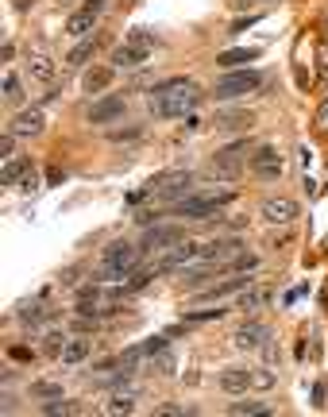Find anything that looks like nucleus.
Wrapping results in <instances>:
<instances>
[{"instance_id": "obj_1", "label": "nucleus", "mask_w": 328, "mask_h": 417, "mask_svg": "<svg viewBox=\"0 0 328 417\" xmlns=\"http://www.w3.org/2000/svg\"><path fill=\"white\" fill-rule=\"evenodd\" d=\"M201 104V89L193 85L190 78H170L162 85L151 89V112L162 120H174V116H186Z\"/></svg>"}, {"instance_id": "obj_2", "label": "nucleus", "mask_w": 328, "mask_h": 417, "mask_svg": "<svg viewBox=\"0 0 328 417\" xmlns=\"http://www.w3.org/2000/svg\"><path fill=\"white\" fill-rule=\"evenodd\" d=\"M236 201V190H209V193H190V198L174 201V217H190V220H205V217H220V209Z\"/></svg>"}, {"instance_id": "obj_3", "label": "nucleus", "mask_w": 328, "mask_h": 417, "mask_svg": "<svg viewBox=\"0 0 328 417\" xmlns=\"http://www.w3.org/2000/svg\"><path fill=\"white\" fill-rule=\"evenodd\" d=\"M101 259H104V271L97 274V282H124L128 271L135 267V259H139V248L128 243V240H112Z\"/></svg>"}, {"instance_id": "obj_4", "label": "nucleus", "mask_w": 328, "mask_h": 417, "mask_svg": "<svg viewBox=\"0 0 328 417\" xmlns=\"http://www.w3.org/2000/svg\"><path fill=\"white\" fill-rule=\"evenodd\" d=\"M259 85H262V73L240 70V73H228V78H220L217 85H212V97H217V101H236V97H243V93H255Z\"/></svg>"}, {"instance_id": "obj_5", "label": "nucleus", "mask_w": 328, "mask_h": 417, "mask_svg": "<svg viewBox=\"0 0 328 417\" xmlns=\"http://www.w3.org/2000/svg\"><path fill=\"white\" fill-rule=\"evenodd\" d=\"M147 186H151L162 201H182V198H190V190H193V174L190 170H170V174H159Z\"/></svg>"}, {"instance_id": "obj_6", "label": "nucleus", "mask_w": 328, "mask_h": 417, "mask_svg": "<svg viewBox=\"0 0 328 417\" xmlns=\"http://www.w3.org/2000/svg\"><path fill=\"white\" fill-rule=\"evenodd\" d=\"M248 167L262 182H274V178H282V155H278V147H255L248 155Z\"/></svg>"}, {"instance_id": "obj_7", "label": "nucleus", "mask_w": 328, "mask_h": 417, "mask_svg": "<svg viewBox=\"0 0 328 417\" xmlns=\"http://www.w3.org/2000/svg\"><path fill=\"white\" fill-rule=\"evenodd\" d=\"M243 155H248V143H232V147H224V151H217L212 155V162H209V174H217V178H236L243 170Z\"/></svg>"}, {"instance_id": "obj_8", "label": "nucleus", "mask_w": 328, "mask_h": 417, "mask_svg": "<svg viewBox=\"0 0 328 417\" xmlns=\"http://www.w3.org/2000/svg\"><path fill=\"white\" fill-rule=\"evenodd\" d=\"M298 201L293 198H267L259 205V217L267 220V224H293V220H298Z\"/></svg>"}, {"instance_id": "obj_9", "label": "nucleus", "mask_w": 328, "mask_h": 417, "mask_svg": "<svg viewBox=\"0 0 328 417\" xmlns=\"http://www.w3.org/2000/svg\"><path fill=\"white\" fill-rule=\"evenodd\" d=\"M186 232L178 224H151L143 232V243H139V251H159V248H170V243H182Z\"/></svg>"}, {"instance_id": "obj_10", "label": "nucleus", "mask_w": 328, "mask_h": 417, "mask_svg": "<svg viewBox=\"0 0 328 417\" xmlns=\"http://www.w3.org/2000/svg\"><path fill=\"white\" fill-rule=\"evenodd\" d=\"M243 243L240 240H212V243H197V263H224V259L240 255Z\"/></svg>"}, {"instance_id": "obj_11", "label": "nucleus", "mask_w": 328, "mask_h": 417, "mask_svg": "<svg viewBox=\"0 0 328 417\" xmlns=\"http://www.w3.org/2000/svg\"><path fill=\"white\" fill-rule=\"evenodd\" d=\"M124 97H101V101L89 104V124H112V120L124 116Z\"/></svg>"}, {"instance_id": "obj_12", "label": "nucleus", "mask_w": 328, "mask_h": 417, "mask_svg": "<svg viewBox=\"0 0 328 417\" xmlns=\"http://www.w3.org/2000/svg\"><path fill=\"white\" fill-rule=\"evenodd\" d=\"M232 340H236V348H262V344H267V340H270V329H267V325H262V321H243L240 325V329H236L232 332Z\"/></svg>"}, {"instance_id": "obj_13", "label": "nucleus", "mask_w": 328, "mask_h": 417, "mask_svg": "<svg viewBox=\"0 0 328 417\" xmlns=\"http://www.w3.org/2000/svg\"><path fill=\"white\" fill-rule=\"evenodd\" d=\"M147 54H151V47H139V43H128L124 47H116L112 51V70H135V66H143L147 62Z\"/></svg>"}, {"instance_id": "obj_14", "label": "nucleus", "mask_w": 328, "mask_h": 417, "mask_svg": "<svg viewBox=\"0 0 328 417\" xmlns=\"http://www.w3.org/2000/svg\"><path fill=\"white\" fill-rule=\"evenodd\" d=\"M251 367H224V371L217 375V387L224 390V394H243V390L251 387Z\"/></svg>"}, {"instance_id": "obj_15", "label": "nucleus", "mask_w": 328, "mask_h": 417, "mask_svg": "<svg viewBox=\"0 0 328 417\" xmlns=\"http://www.w3.org/2000/svg\"><path fill=\"white\" fill-rule=\"evenodd\" d=\"M251 124H255V116H251L248 109H228V112H217V116H212V128H217V132H248Z\"/></svg>"}, {"instance_id": "obj_16", "label": "nucleus", "mask_w": 328, "mask_h": 417, "mask_svg": "<svg viewBox=\"0 0 328 417\" xmlns=\"http://www.w3.org/2000/svg\"><path fill=\"white\" fill-rule=\"evenodd\" d=\"M43 124H47L43 109H28V112H20V116L8 124V132H12L16 139H23V135H39V132H43Z\"/></svg>"}, {"instance_id": "obj_17", "label": "nucleus", "mask_w": 328, "mask_h": 417, "mask_svg": "<svg viewBox=\"0 0 328 417\" xmlns=\"http://www.w3.org/2000/svg\"><path fill=\"white\" fill-rule=\"evenodd\" d=\"M251 286V278L243 274V278H224V282H217V286H209L205 294H197V301H220V298H228V294H240V290H248Z\"/></svg>"}, {"instance_id": "obj_18", "label": "nucleus", "mask_w": 328, "mask_h": 417, "mask_svg": "<svg viewBox=\"0 0 328 417\" xmlns=\"http://www.w3.org/2000/svg\"><path fill=\"white\" fill-rule=\"evenodd\" d=\"M93 23H97V12H89V8H78V12L66 20V35H73V39H85L89 31H93Z\"/></svg>"}, {"instance_id": "obj_19", "label": "nucleus", "mask_w": 328, "mask_h": 417, "mask_svg": "<svg viewBox=\"0 0 328 417\" xmlns=\"http://www.w3.org/2000/svg\"><path fill=\"white\" fill-rule=\"evenodd\" d=\"M89 351H93V340H85V337H70L59 359H62L66 367H73V363H81V359H89Z\"/></svg>"}, {"instance_id": "obj_20", "label": "nucleus", "mask_w": 328, "mask_h": 417, "mask_svg": "<svg viewBox=\"0 0 328 417\" xmlns=\"http://www.w3.org/2000/svg\"><path fill=\"white\" fill-rule=\"evenodd\" d=\"M93 51H97V35L78 39V47H73V51L66 54V66H85V62L93 59Z\"/></svg>"}, {"instance_id": "obj_21", "label": "nucleus", "mask_w": 328, "mask_h": 417, "mask_svg": "<svg viewBox=\"0 0 328 417\" xmlns=\"http://www.w3.org/2000/svg\"><path fill=\"white\" fill-rule=\"evenodd\" d=\"M255 59H259L255 47H240V51H224V54H217V66L232 70V66H243V62H255Z\"/></svg>"}, {"instance_id": "obj_22", "label": "nucleus", "mask_w": 328, "mask_h": 417, "mask_svg": "<svg viewBox=\"0 0 328 417\" xmlns=\"http://www.w3.org/2000/svg\"><path fill=\"white\" fill-rule=\"evenodd\" d=\"M28 73H31V81H54V59H47V54H31Z\"/></svg>"}, {"instance_id": "obj_23", "label": "nucleus", "mask_w": 328, "mask_h": 417, "mask_svg": "<svg viewBox=\"0 0 328 417\" xmlns=\"http://www.w3.org/2000/svg\"><path fill=\"white\" fill-rule=\"evenodd\" d=\"M81 85H85V93H101V89H109V85H112V70H109V66H97V70H89Z\"/></svg>"}, {"instance_id": "obj_24", "label": "nucleus", "mask_w": 328, "mask_h": 417, "mask_svg": "<svg viewBox=\"0 0 328 417\" xmlns=\"http://www.w3.org/2000/svg\"><path fill=\"white\" fill-rule=\"evenodd\" d=\"M270 301V290H240V298H236V309H262Z\"/></svg>"}, {"instance_id": "obj_25", "label": "nucleus", "mask_w": 328, "mask_h": 417, "mask_svg": "<svg viewBox=\"0 0 328 417\" xmlns=\"http://www.w3.org/2000/svg\"><path fill=\"white\" fill-rule=\"evenodd\" d=\"M31 162H23V159H8L4 162V170H0V186H16L23 178V170H28Z\"/></svg>"}, {"instance_id": "obj_26", "label": "nucleus", "mask_w": 328, "mask_h": 417, "mask_svg": "<svg viewBox=\"0 0 328 417\" xmlns=\"http://www.w3.org/2000/svg\"><path fill=\"white\" fill-rule=\"evenodd\" d=\"M135 410V390H128V394H112L109 402H104V413H131Z\"/></svg>"}, {"instance_id": "obj_27", "label": "nucleus", "mask_w": 328, "mask_h": 417, "mask_svg": "<svg viewBox=\"0 0 328 417\" xmlns=\"http://www.w3.org/2000/svg\"><path fill=\"white\" fill-rule=\"evenodd\" d=\"M16 317H20L23 325H39V321L51 317V309H47V306H20V313H16Z\"/></svg>"}, {"instance_id": "obj_28", "label": "nucleus", "mask_w": 328, "mask_h": 417, "mask_svg": "<svg viewBox=\"0 0 328 417\" xmlns=\"http://www.w3.org/2000/svg\"><path fill=\"white\" fill-rule=\"evenodd\" d=\"M151 371H159V375H174V356H170L166 348L154 351V356H151Z\"/></svg>"}, {"instance_id": "obj_29", "label": "nucleus", "mask_w": 328, "mask_h": 417, "mask_svg": "<svg viewBox=\"0 0 328 417\" xmlns=\"http://www.w3.org/2000/svg\"><path fill=\"white\" fill-rule=\"evenodd\" d=\"M4 101L8 104H20L23 101V85H20V78H16V73H8V78H4Z\"/></svg>"}, {"instance_id": "obj_30", "label": "nucleus", "mask_w": 328, "mask_h": 417, "mask_svg": "<svg viewBox=\"0 0 328 417\" xmlns=\"http://www.w3.org/2000/svg\"><path fill=\"white\" fill-rule=\"evenodd\" d=\"M47 344H43V351H47V356H62V348H66V340H70V337H66V332H47Z\"/></svg>"}, {"instance_id": "obj_31", "label": "nucleus", "mask_w": 328, "mask_h": 417, "mask_svg": "<svg viewBox=\"0 0 328 417\" xmlns=\"http://www.w3.org/2000/svg\"><path fill=\"white\" fill-rule=\"evenodd\" d=\"M31 398H62L59 382H31Z\"/></svg>"}, {"instance_id": "obj_32", "label": "nucleus", "mask_w": 328, "mask_h": 417, "mask_svg": "<svg viewBox=\"0 0 328 417\" xmlns=\"http://www.w3.org/2000/svg\"><path fill=\"white\" fill-rule=\"evenodd\" d=\"M228 413H236V417H240V413H270V406L267 402H232V406H228Z\"/></svg>"}, {"instance_id": "obj_33", "label": "nucleus", "mask_w": 328, "mask_h": 417, "mask_svg": "<svg viewBox=\"0 0 328 417\" xmlns=\"http://www.w3.org/2000/svg\"><path fill=\"white\" fill-rule=\"evenodd\" d=\"M139 135H143V128H139V124H128V128H112V132H109V139H112V143H124V139H139Z\"/></svg>"}, {"instance_id": "obj_34", "label": "nucleus", "mask_w": 328, "mask_h": 417, "mask_svg": "<svg viewBox=\"0 0 328 417\" xmlns=\"http://www.w3.org/2000/svg\"><path fill=\"white\" fill-rule=\"evenodd\" d=\"M251 387H259V390H270V387H274V371H267V367H259V371L251 375Z\"/></svg>"}, {"instance_id": "obj_35", "label": "nucleus", "mask_w": 328, "mask_h": 417, "mask_svg": "<svg viewBox=\"0 0 328 417\" xmlns=\"http://www.w3.org/2000/svg\"><path fill=\"white\" fill-rule=\"evenodd\" d=\"M228 267H232V271H255L259 259L255 255H232V263H228Z\"/></svg>"}, {"instance_id": "obj_36", "label": "nucleus", "mask_w": 328, "mask_h": 417, "mask_svg": "<svg viewBox=\"0 0 328 417\" xmlns=\"http://www.w3.org/2000/svg\"><path fill=\"white\" fill-rule=\"evenodd\" d=\"M16 186H20V190H23V193L39 190V178H35V167H28V170H23V178H20V182H16Z\"/></svg>"}, {"instance_id": "obj_37", "label": "nucleus", "mask_w": 328, "mask_h": 417, "mask_svg": "<svg viewBox=\"0 0 328 417\" xmlns=\"http://www.w3.org/2000/svg\"><path fill=\"white\" fill-rule=\"evenodd\" d=\"M43 413H73V406L70 402H62V398H51V402H43Z\"/></svg>"}, {"instance_id": "obj_38", "label": "nucleus", "mask_w": 328, "mask_h": 417, "mask_svg": "<svg viewBox=\"0 0 328 417\" xmlns=\"http://www.w3.org/2000/svg\"><path fill=\"white\" fill-rule=\"evenodd\" d=\"M131 43H139V47H154V35H151V31H143V28H135V31H131Z\"/></svg>"}, {"instance_id": "obj_39", "label": "nucleus", "mask_w": 328, "mask_h": 417, "mask_svg": "<svg viewBox=\"0 0 328 417\" xmlns=\"http://www.w3.org/2000/svg\"><path fill=\"white\" fill-rule=\"evenodd\" d=\"M12 147H16V135L4 132V139H0V159H12Z\"/></svg>"}, {"instance_id": "obj_40", "label": "nucleus", "mask_w": 328, "mask_h": 417, "mask_svg": "<svg viewBox=\"0 0 328 417\" xmlns=\"http://www.w3.org/2000/svg\"><path fill=\"white\" fill-rule=\"evenodd\" d=\"M217 317H224V309H201V313L190 317V321H217Z\"/></svg>"}, {"instance_id": "obj_41", "label": "nucleus", "mask_w": 328, "mask_h": 417, "mask_svg": "<svg viewBox=\"0 0 328 417\" xmlns=\"http://www.w3.org/2000/svg\"><path fill=\"white\" fill-rule=\"evenodd\" d=\"M154 413H162V417H178V413H190V410H182V406H159Z\"/></svg>"}, {"instance_id": "obj_42", "label": "nucleus", "mask_w": 328, "mask_h": 417, "mask_svg": "<svg viewBox=\"0 0 328 417\" xmlns=\"http://www.w3.org/2000/svg\"><path fill=\"white\" fill-rule=\"evenodd\" d=\"M313 402L324 406V382H317V387H313Z\"/></svg>"}, {"instance_id": "obj_43", "label": "nucleus", "mask_w": 328, "mask_h": 417, "mask_svg": "<svg viewBox=\"0 0 328 417\" xmlns=\"http://www.w3.org/2000/svg\"><path fill=\"white\" fill-rule=\"evenodd\" d=\"M262 356H267L270 363H274V359H278V348H274V344H262Z\"/></svg>"}, {"instance_id": "obj_44", "label": "nucleus", "mask_w": 328, "mask_h": 417, "mask_svg": "<svg viewBox=\"0 0 328 417\" xmlns=\"http://www.w3.org/2000/svg\"><path fill=\"white\" fill-rule=\"evenodd\" d=\"M31 8V0H16V12H28Z\"/></svg>"}, {"instance_id": "obj_45", "label": "nucleus", "mask_w": 328, "mask_h": 417, "mask_svg": "<svg viewBox=\"0 0 328 417\" xmlns=\"http://www.w3.org/2000/svg\"><path fill=\"white\" fill-rule=\"evenodd\" d=\"M232 4H236V8H243V4H251V0H232Z\"/></svg>"}]
</instances>
